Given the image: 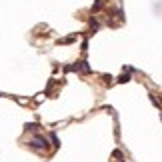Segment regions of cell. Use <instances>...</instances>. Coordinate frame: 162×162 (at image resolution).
Masks as SVG:
<instances>
[{
	"instance_id": "obj_4",
	"label": "cell",
	"mask_w": 162,
	"mask_h": 162,
	"mask_svg": "<svg viewBox=\"0 0 162 162\" xmlns=\"http://www.w3.org/2000/svg\"><path fill=\"white\" fill-rule=\"evenodd\" d=\"M76 40V36H68V38H62V40H58V44H70V42H74Z\"/></svg>"
},
{
	"instance_id": "obj_3",
	"label": "cell",
	"mask_w": 162,
	"mask_h": 162,
	"mask_svg": "<svg viewBox=\"0 0 162 162\" xmlns=\"http://www.w3.org/2000/svg\"><path fill=\"white\" fill-rule=\"evenodd\" d=\"M102 6H104V0H96V2H94V6H92V12H98Z\"/></svg>"
},
{
	"instance_id": "obj_11",
	"label": "cell",
	"mask_w": 162,
	"mask_h": 162,
	"mask_svg": "<svg viewBox=\"0 0 162 162\" xmlns=\"http://www.w3.org/2000/svg\"><path fill=\"white\" fill-rule=\"evenodd\" d=\"M118 162H124V160H118Z\"/></svg>"
},
{
	"instance_id": "obj_8",
	"label": "cell",
	"mask_w": 162,
	"mask_h": 162,
	"mask_svg": "<svg viewBox=\"0 0 162 162\" xmlns=\"http://www.w3.org/2000/svg\"><path fill=\"white\" fill-rule=\"evenodd\" d=\"M102 80H104L106 84H112V80H114V78H112L110 74H106V76H102Z\"/></svg>"
},
{
	"instance_id": "obj_2",
	"label": "cell",
	"mask_w": 162,
	"mask_h": 162,
	"mask_svg": "<svg viewBox=\"0 0 162 162\" xmlns=\"http://www.w3.org/2000/svg\"><path fill=\"white\" fill-rule=\"evenodd\" d=\"M72 70H76V72H84V74H88V72H90V66H88V62H86V60H80V62H76V64H72Z\"/></svg>"
},
{
	"instance_id": "obj_7",
	"label": "cell",
	"mask_w": 162,
	"mask_h": 162,
	"mask_svg": "<svg viewBox=\"0 0 162 162\" xmlns=\"http://www.w3.org/2000/svg\"><path fill=\"white\" fill-rule=\"evenodd\" d=\"M50 140H52V144H54L56 148L60 146V140H58V136H56V134H50Z\"/></svg>"
},
{
	"instance_id": "obj_1",
	"label": "cell",
	"mask_w": 162,
	"mask_h": 162,
	"mask_svg": "<svg viewBox=\"0 0 162 162\" xmlns=\"http://www.w3.org/2000/svg\"><path fill=\"white\" fill-rule=\"evenodd\" d=\"M30 144V148H34V150H40V152H46L50 146H48V140L44 136H34V138L28 142Z\"/></svg>"
},
{
	"instance_id": "obj_9",
	"label": "cell",
	"mask_w": 162,
	"mask_h": 162,
	"mask_svg": "<svg viewBox=\"0 0 162 162\" xmlns=\"http://www.w3.org/2000/svg\"><path fill=\"white\" fill-rule=\"evenodd\" d=\"M112 156H114V158H124V156H122V152H120V150H114V152H112Z\"/></svg>"
},
{
	"instance_id": "obj_10",
	"label": "cell",
	"mask_w": 162,
	"mask_h": 162,
	"mask_svg": "<svg viewBox=\"0 0 162 162\" xmlns=\"http://www.w3.org/2000/svg\"><path fill=\"white\" fill-rule=\"evenodd\" d=\"M90 26H92V30H98V22L96 20H90Z\"/></svg>"
},
{
	"instance_id": "obj_6",
	"label": "cell",
	"mask_w": 162,
	"mask_h": 162,
	"mask_svg": "<svg viewBox=\"0 0 162 162\" xmlns=\"http://www.w3.org/2000/svg\"><path fill=\"white\" fill-rule=\"evenodd\" d=\"M118 82H120V84H124V82H130V74H122V76H120V78H118Z\"/></svg>"
},
{
	"instance_id": "obj_5",
	"label": "cell",
	"mask_w": 162,
	"mask_h": 162,
	"mask_svg": "<svg viewBox=\"0 0 162 162\" xmlns=\"http://www.w3.org/2000/svg\"><path fill=\"white\" fill-rule=\"evenodd\" d=\"M24 128H26V130H30V132H34V130H38V128H40V126H38L36 122H30V124H26V126H24Z\"/></svg>"
}]
</instances>
